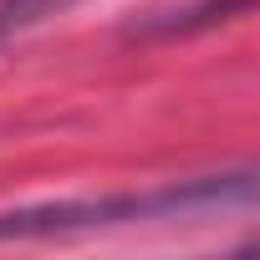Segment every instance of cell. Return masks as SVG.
I'll use <instances>...</instances> for the list:
<instances>
[{
	"label": "cell",
	"mask_w": 260,
	"mask_h": 260,
	"mask_svg": "<svg viewBox=\"0 0 260 260\" xmlns=\"http://www.w3.org/2000/svg\"><path fill=\"white\" fill-rule=\"evenodd\" d=\"M260 199L255 169L235 174H204L179 179L164 189H133V194H102V199H61V204H31L0 214V240H41V235H77V230H112V224H153V219H199L224 209H250Z\"/></svg>",
	"instance_id": "6da1fadb"
},
{
	"label": "cell",
	"mask_w": 260,
	"mask_h": 260,
	"mask_svg": "<svg viewBox=\"0 0 260 260\" xmlns=\"http://www.w3.org/2000/svg\"><path fill=\"white\" fill-rule=\"evenodd\" d=\"M72 6H82V0H0V41L6 36H21L51 16H67Z\"/></svg>",
	"instance_id": "3957f363"
},
{
	"label": "cell",
	"mask_w": 260,
	"mask_h": 260,
	"mask_svg": "<svg viewBox=\"0 0 260 260\" xmlns=\"http://www.w3.org/2000/svg\"><path fill=\"white\" fill-rule=\"evenodd\" d=\"M230 11L245 16L250 0H204V6H189V11H174V16H153V21L138 26V36H189V31H199V26L224 21Z\"/></svg>",
	"instance_id": "7a4b0ae2"
}]
</instances>
